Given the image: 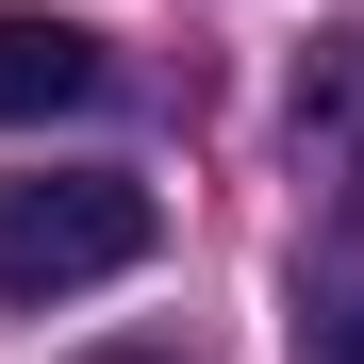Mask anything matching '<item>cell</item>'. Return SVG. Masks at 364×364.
<instances>
[{
	"mask_svg": "<svg viewBox=\"0 0 364 364\" xmlns=\"http://www.w3.org/2000/svg\"><path fill=\"white\" fill-rule=\"evenodd\" d=\"M282 348H298V364H364V249H315V265H298Z\"/></svg>",
	"mask_w": 364,
	"mask_h": 364,
	"instance_id": "cell-4",
	"label": "cell"
},
{
	"mask_svg": "<svg viewBox=\"0 0 364 364\" xmlns=\"http://www.w3.org/2000/svg\"><path fill=\"white\" fill-rule=\"evenodd\" d=\"M116 83V50L83 17H33V0H0V133H33V116H83Z\"/></svg>",
	"mask_w": 364,
	"mask_h": 364,
	"instance_id": "cell-3",
	"label": "cell"
},
{
	"mask_svg": "<svg viewBox=\"0 0 364 364\" xmlns=\"http://www.w3.org/2000/svg\"><path fill=\"white\" fill-rule=\"evenodd\" d=\"M116 265H149V182L133 166H33V182H0V298H83Z\"/></svg>",
	"mask_w": 364,
	"mask_h": 364,
	"instance_id": "cell-1",
	"label": "cell"
},
{
	"mask_svg": "<svg viewBox=\"0 0 364 364\" xmlns=\"http://www.w3.org/2000/svg\"><path fill=\"white\" fill-rule=\"evenodd\" d=\"M282 133H298V182H315L331 215H364V33H315V50H298Z\"/></svg>",
	"mask_w": 364,
	"mask_h": 364,
	"instance_id": "cell-2",
	"label": "cell"
},
{
	"mask_svg": "<svg viewBox=\"0 0 364 364\" xmlns=\"http://www.w3.org/2000/svg\"><path fill=\"white\" fill-rule=\"evenodd\" d=\"M100 364H166V348H100Z\"/></svg>",
	"mask_w": 364,
	"mask_h": 364,
	"instance_id": "cell-5",
	"label": "cell"
}]
</instances>
